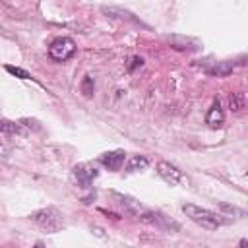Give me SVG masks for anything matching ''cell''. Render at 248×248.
I'll return each instance as SVG.
<instances>
[{"label": "cell", "mask_w": 248, "mask_h": 248, "mask_svg": "<svg viewBox=\"0 0 248 248\" xmlns=\"http://www.w3.org/2000/svg\"><path fill=\"white\" fill-rule=\"evenodd\" d=\"M182 211L190 221H194L196 225H200L202 229H207V231H217L219 227L229 223V219H225V215H219L211 209H205V207H200L194 203H184Z\"/></svg>", "instance_id": "1"}, {"label": "cell", "mask_w": 248, "mask_h": 248, "mask_svg": "<svg viewBox=\"0 0 248 248\" xmlns=\"http://www.w3.org/2000/svg\"><path fill=\"white\" fill-rule=\"evenodd\" d=\"M29 219L43 231L46 232H58L62 227H64V219H62V213L52 207V205H46V207H41L37 211H33L29 215Z\"/></svg>", "instance_id": "2"}, {"label": "cell", "mask_w": 248, "mask_h": 248, "mask_svg": "<svg viewBox=\"0 0 248 248\" xmlns=\"http://www.w3.org/2000/svg\"><path fill=\"white\" fill-rule=\"evenodd\" d=\"M76 54V43L70 37H58L48 45V56L56 62H64Z\"/></svg>", "instance_id": "3"}, {"label": "cell", "mask_w": 248, "mask_h": 248, "mask_svg": "<svg viewBox=\"0 0 248 248\" xmlns=\"http://www.w3.org/2000/svg\"><path fill=\"white\" fill-rule=\"evenodd\" d=\"M157 174L170 186H186L188 184V176L172 163L169 161H159L157 163Z\"/></svg>", "instance_id": "4"}, {"label": "cell", "mask_w": 248, "mask_h": 248, "mask_svg": "<svg viewBox=\"0 0 248 248\" xmlns=\"http://www.w3.org/2000/svg\"><path fill=\"white\" fill-rule=\"evenodd\" d=\"M97 176H99V170H97V167L93 163H79V165H76L72 169V180H74V184L79 186V188H83V190L91 188V184H93V180Z\"/></svg>", "instance_id": "5"}, {"label": "cell", "mask_w": 248, "mask_h": 248, "mask_svg": "<svg viewBox=\"0 0 248 248\" xmlns=\"http://www.w3.org/2000/svg\"><path fill=\"white\" fill-rule=\"evenodd\" d=\"M138 219L141 221V223H147V225H151V227H155V229H161V231H178V223H174V221H170V217H167V215H163L161 211H151V209H145V211H141L140 215H138Z\"/></svg>", "instance_id": "6"}, {"label": "cell", "mask_w": 248, "mask_h": 248, "mask_svg": "<svg viewBox=\"0 0 248 248\" xmlns=\"http://www.w3.org/2000/svg\"><path fill=\"white\" fill-rule=\"evenodd\" d=\"M110 196H112L114 203H116L120 209H124V213H130V215H136V217H138L141 211H145V209H147L140 200H136V198H132V196H128V194L110 192Z\"/></svg>", "instance_id": "7"}, {"label": "cell", "mask_w": 248, "mask_h": 248, "mask_svg": "<svg viewBox=\"0 0 248 248\" xmlns=\"http://www.w3.org/2000/svg\"><path fill=\"white\" fill-rule=\"evenodd\" d=\"M124 159H126V153L122 149H114V151H105L99 155V163L103 167H107L108 170H120L122 165H124Z\"/></svg>", "instance_id": "8"}, {"label": "cell", "mask_w": 248, "mask_h": 248, "mask_svg": "<svg viewBox=\"0 0 248 248\" xmlns=\"http://www.w3.org/2000/svg\"><path fill=\"white\" fill-rule=\"evenodd\" d=\"M205 122L211 126V128H221L223 122H225V112L221 108V103L219 101H213L207 114H205Z\"/></svg>", "instance_id": "9"}, {"label": "cell", "mask_w": 248, "mask_h": 248, "mask_svg": "<svg viewBox=\"0 0 248 248\" xmlns=\"http://www.w3.org/2000/svg\"><path fill=\"white\" fill-rule=\"evenodd\" d=\"M170 43L172 48H178V50H196L200 46V43L196 39H190V37H180V35H172L167 39Z\"/></svg>", "instance_id": "10"}, {"label": "cell", "mask_w": 248, "mask_h": 248, "mask_svg": "<svg viewBox=\"0 0 248 248\" xmlns=\"http://www.w3.org/2000/svg\"><path fill=\"white\" fill-rule=\"evenodd\" d=\"M232 70H234V62L232 60H221V62H215L213 66L205 68V72L209 76H217V78H225V76L232 74Z\"/></svg>", "instance_id": "11"}, {"label": "cell", "mask_w": 248, "mask_h": 248, "mask_svg": "<svg viewBox=\"0 0 248 248\" xmlns=\"http://www.w3.org/2000/svg\"><path fill=\"white\" fill-rule=\"evenodd\" d=\"M149 167V159L145 155H132L130 161L126 163V172L132 174V172H138V170H145Z\"/></svg>", "instance_id": "12"}, {"label": "cell", "mask_w": 248, "mask_h": 248, "mask_svg": "<svg viewBox=\"0 0 248 248\" xmlns=\"http://www.w3.org/2000/svg\"><path fill=\"white\" fill-rule=\"evenodd\" d=\"M229 105H231V110H232V112H240V110L246 107V97H244V93H240V91L232 93V95L229 97Z\"/></svg>", "instance_id": "13"}, {"label": "cell", "mask_w": 248, "mask_h": 248, "mask_svg": "<svg viewBox=\"0 0 248 248\" xmlns=\"http://www.w3.org/2000/svg\"><path fill=\"white\" fill-rule=\"evenodd\" d=\"M0 132H4V134H19L21 132V124H16L12 120H0Z\"/></svg>", "instance_id": "14"}, {"label": "cell", "mask_w": 248, "mask_h": 248, "mask_svg": "<svg viewBox=\"0 0 248 248\" xmlns=\"http://www.w3.org/2000/svg\"><path fill=\"white\" fill-rule=\"evenodd\" d=\"M4 68H6L8 74H12V76H16V78H19V79H31V74H29L27 70L19 68V66H10V64H6Z\"/></svg>", "instance_id": "15"}, {"label": "cell", "mask_w": 248, "mask_h": 248, "mask_svg": "<svg viewBox=\"0 0 248 248\" xmlns=\"http://www.w3.org/2000/svg\"><path fill=\"white\" fill-rule=\"evenodd\" d=\"M93 89H95V85H93V78H91V76H85L83 81H81V93H83L85 97H89V95L93 93Z\"/></svg>", "instance_id": "16"}, {"label": "cell", "mask_w": 248, "mask_h": 248, "mask_svg": "<svg viewBox=\"0 0 248 248\" xmlns=\"http://www.w3.org/2000/svg\"><path fill=\"white\" fill-rule=\"evenodd\" d=\"M219 207H221L223 211L231 213V215H238V217H244V215H246V213H244V209H238V207H234V205H229V203H219Z\"/></svg>", "instance_id": "17"}, {"label": "cell", "mask_w": 248, "mask_h": 248, "mask_svg": "<svg viewBox=\"0 0 248 248\" xmlns=\"http://www.w3.org/2000/svg\"><path fill=\"white\" fill-rule=\"evenodd\" d=\"M143 64V58H140V56H132L130 58V64H128V72H134L138 66H141Z\"/></svg>", "instance_id": "18"}]
</instances>
